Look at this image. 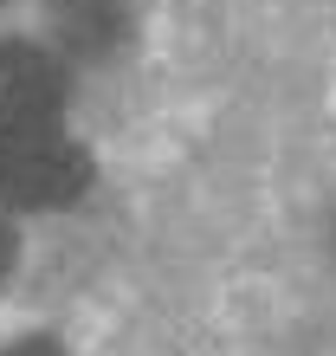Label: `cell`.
<instances>
[{
	"instance_id": "cell-3",
	"label": "cell",
	"mask_w": 336,
	"mask_h": 356,
	"mask_svg": "<svg viewBox=\"0 0 336 356\" xmlns=\"http://www.w3.org/2000/svg\"><path fill=\"white\" fill-rule=\"evenodd\" d=\"M123 39V0H65V46L72 52H110Z\"/></svg>"
},
{
	"instance_id": "cell-5",
	"label": "cell",
	"mask_w": 336,
	"mask_h": 356,
	"mask_svg": "<svg viewBox=\"0 0 336 356\" xmlns=\"http://www.w3.org/2000/svg\"><path fill=\"white\" fill-rule=\"evenodd\" d=\"M13 272V240H7V227H0V279Z\"/></svg>"
},
{
	"instance_id": "cell-4",
	"label": "cell",
	"mask_w": 336,
	"mask_h": 356,
	"mask_svg": "<svg viewBox=\"0 0 336 356\" xmlns=\"http://www.w3.org/2000/svg\"><path fill=\"white\" fill-rule=\"evenodd\" d=\"M0 356H58V343H46V337H33V343H13V350H0Z\"/></svg>"
},
{
	"instance_id": "cell-2",
	"label": "cell",
	"mask_w": 336,
	"mask_h": 356,
	"mask_svg": "<svg viewBox=\"0 0 336 356\" xmlns=\"http://www.w3.org/2000/svg\"><path fill=\"white\" fill-rule=\"evenodd\" d=\"M58 97H65V78H58L52 52L39 46H0V117H39L58 123Z\"/></svg>"
},
{
	"instance_id": "cell-1",
	"label": "cell",
	"mask_w": 336,
	"mask_h": 356,
	"mask_svg": "<svg viewBox=\"0 0 336 356\" xmlns=\"http://www.w3.org/2000/svg\"><path fill=\"white\" fill-rule=\"evenodd\" d=\"M91 162L58 136V123L39 117H0V201L19 207H65L84 195Z\"/></svg>"
}]
</instances>
